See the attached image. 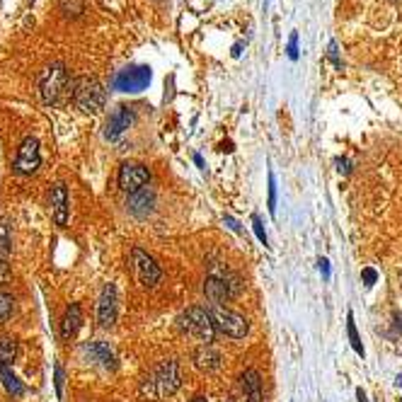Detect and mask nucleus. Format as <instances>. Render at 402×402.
Returning <instances> with one entry per match:
<instances>
[{
	"mask_svg": "<svg viewBox=\"0 0 402 402\" xmlns=\"http://www.w3.org/2000/svg\"><path fill=\"white\" fill-rule=\"evenodd\" d=\"M177 327L190 337L199 339L201 344H211L216 339V325L211 320L209 308L204 306H192L177 318Z\"/></svg>",
	"mask_w": 402,
	"mask_h": 402,
	"instance_id": "obj_4",
	"label": "nucleus"
},
{
	"mask_svg": "<svg viewBox=\"0 0 402 402\" xmlns=\"http://www.w3.org/2000/svg\"><path fill=\"white\" fill-rule=\"evenodd\" d=\"M12 249V240H10V225L5 218H0V259H8Z\"/></svg>",
	"mask_w": 402,
	"mask_h": 402,
	"instance_id": "obj_21",
	"label": "nucleus"
},
{
	"mask_svg": "<svg viewBox=\"0 0 402 402\" xmlns=\"http://www.w3.org/2000/svg\"><path fill=\"white\" fill-rule=\"evenodd\" d=\"M221 150H225V153H230V150H233V143H223V145H221Z\"/></svg>",
	"mask_w": 402,
	"mask_h": 402,
	"instance_id": "obj_36",
	"label": "nucleus"
},
{
	"mask_svg": "<svg viewBox=\"0 0 402 402\" xmlns=\"http://www.w3.org/2000/svg\"><path fill=\"white\" fill-rule=\"evenodd\" d=\"M240 291L242 282L233 272H213L204 282V296L211 303H216V306H221L225 301H233L235 296H240Z\"/></svg>",
	"mask_w": 402,
	"mask_h": 402,
	"instance_id": "obj_5",
	"label": "nucleus"
},
{
	"mask_svg": "<svg viewBox=\"0 0 402 402\" xmlns=\"http://www.w3.org/2000/svg\"><path fill=\"white\" fill-rule=\"evenodd\" d=\"M337 170H339V172H344V175H349L351 172V163L346 160V158H337Z\"/></svg>",
	"mask_w": 402,
	"mask_h": 402,
	"instance_id": "obj_31",
	"label": "nucleus"
},
{
	"mask_svg": "<svg viewBox=\"0 0 402 402\" xmlns=\"http://www.w3.org/2000/svg\"><path fill=\"white\" fill-rule=\"evenodd\" d=\"M97 322L105 330L114 327V322H117V286L114 284H107L102 289L100 301H97Z\"/></svg>",
	"mask_w": 402,
	"mask_h": 402,
	"instance_id": "obj_11",
	"label": "nucleus"
},
{
	"mask_svg": "<svg viewBox=\"0 0 402 402\" xmlns=\"http://www.w3.org/2000/svg\"><path fill=\"white\" fill-rule=\"evenodd\" d=\"M267 187H269V199H267V209L274 216L277 213V177H274V172H269V177H267Z\"/></svg>",
	"mask_w": 402,
	"mask_h": 402,
	"instance_id": "obj_24",
	"label": "nucleus"
},
{
	"mask_svg": "<svg viewBox=\"0 0 402 402\" xmlns=\"http://www.w3.org/2000/svg\"><path fill=\"white\" fill-rule=\"evenodd\" d=\"M0 383L5 386V391H8L12 398H22L24 395V386L22 381L17 378L15 373H12L10 366H5V364H0Z\"/></svg>",
	"mask_w": 402,
	"mask_h": 402,
	"instance_id": "obj_18",
	"label": "nucleus"
},
{
	"mask_svg": "<svg viewBox=\"0 0 402 402\" xmlns=\"http://www.w3.org/2000/svg\"><path fill=\"white\" fill-rule=\"evenodd\" d=\"M346 334H349L351 349H354L359 356H364V354H366V351H364V344H361V337H359V330H356L354 313H346Z\"/></svg>",
	"mask_w": 402,
	"mask_h": 402,
	"instance_id": "obj_19",
	"label": "nucleus"
},
{
	"mask_svg": "<svg viewBox=\"0 0 402 402\" xmlns=\"http://www.w3.org/2000/svg\"><path fill=\"white\" fill-rule=\"evenodd\" d=\"M15 313V298L5 291H0V325L10 320V315Z\"/></svg>",
	"mask_w": 402,
	"mask_h": 402,
	"instance_id": "obj_22",
	"label": "nucleus"
},
{
	"mask_svg": "<svg viewBox=\"0 0 402 402\" xmlns=\"http://www.w3.org/2000/svg\"><path fill=\"white\" fill-rule=\"evenodd\" d=\"M29 3H34V0H29Z\"/></svg>",
	"mask_w": 402,
	"mask_h": 402,
	"instance_id": "obj_37",
	"label": "nucleus"
},
{
	"mask_svg": "<svg viewBox=\"0 0 402 402\" xmlns=\"http://www.w3.org/2000/svg\"><path fill=\"white\" fill-rule=\"evenodd\" d=\"M10 282V264L8 259H0V289Z\"/></svg>",
	"mask_w": 402,
	"mask_h": 402,
	"instance_id": "obj_29",
	"label": "nucleus"
},
{
	"mask_svg": "<svg viewBox=\"0 0 402 402\" xmlns=\"http://www.w3.org/2000/svg\"><path fill=\"white\" fill-rule=\"evenodd\" d=\"M240 388L247 402H264V388H262V373L257 368H245L240 373Z\"/></svg>",
	"mask_w": 402,
	"mask_h": 402,
	"instance_id": "obj_15",
	"label": "nucleus"
},
{
	"mask_svg": "<svg viewBox=\"0 0 402 402\" xmlns=\"http://www.w3.org/2000/svg\"><path fill=\"white\" fill-rule=\"evenodd\" d=\"M190 402H209V400H206L204 395H194V398H192Z\"/></svg>",
	"mask_w": 402,
	"mask_h": 402,
	"instance_id": "obj_35",
	"label": "nucleus"
},
{
	"mask_svg": "<svg viewBox=\"0 0 402 402\" xmlns=\"http://www.w3.org/2000/svg\"><path fill=\"white\" fill-rule=\"evenodd\" d=\"M356 398H359V402H368V398H366V393L361 391V388H359L356 391Z\"/></svg>",
	"mask_w": 402,
	"mask_h": 402,
	"instance_id": "obj_34",
	"label": "nucleus"
},
{
	"mask_svg": "<svg viewBox=\"0 0 402 402\" xmlns=\"http://www.w3.org/2000/svg\"><path fill=\"white\" fill-rule=\"evenodd\" d=\"M330 58L339 66V58H337V44H334V41H330Z\"/></svg>",
	"mask_w": 402,
	"mask_h": 402,
	"instance_id": "obj_32",
	"label": "nucleus"
},
{
	"mask_svg": "<svg viewBox=\"0 0 402 402\" xmlns=\"http://www.w3.org/2000/svg\"><path fill=\"white\" fill-rule=\"evenodd\" d=\"M68 190L58 182L51 187V216L58 228H66V223H68Z\"/></svg>",
	"mask_w": 402,
	"mask_h": 402,
	"instance_id": "obj_14",
	"label": "nucleus"
},
{
	"mask_svg": "<svg viewBox=\"0 0 402 402\" xmlns=\"http://www.w3.org/2000/svg\"><path fill=\"white\" fill-rule=\"evenodd\" d=\"M361 279H364V286H366V289H371V286L378 282V272L371 269V267H366V269L361 272Z\"/></svg>",
	"mask_w": 402,
	"mask_h": 402,
	"instance_id": "obj_26",
	"label": "nucleus"
},
{
	"mask_svg": "<svg viewBox=\"0 0 402 402\" xmlns=\"http://www.w3.org/2000/svg\"><path fill=\"white\" fill-rule=\"evenodd\" d=\"M71 78L63 63H51L39 76V95L41 102L48 107H56L66 97H71Z\"/></svg>",
	"mask_w": 402,
	"mask_h": 402,
	"instance_id": "obj_3",
	"label": "nucleus"
},
{
	"mask_svg": "<svg viewBox=\"0 0 402 402\" xmlns=\"http://www.w3.org/2000/svg\"><path fill=\"white\" fill-rule=\"evenodd\" d=\"M117 185L121 192L126 194H138L150 185V170L141 165V163H124L119 168Z\"/></svg>",
	"mask_w": 402,
	"mask_h": 402,
	"instance_id": "obj_8",
	"label": "nucleus"
},
{
	"mask_svg": "<svg viewBox=\"0 0 402 402\" xmlns=\"http://www.w3.org/2000/svg\"><path fill=\"white\" fill-rule=\"evenodd\" d=\"M223 223H225V225H228V228H230V230H233V233H237V235H240V233H242L240 223H237V221H235V218H233V216H223Z\"/></svg>",
	"mask_w": 402,
	"mask_h": 402,
	"instance_id": "obj_30",
	"label": "nucleus"
},
{
	"mask_svg": "<svg viewBox=\"0 0 402 402\" xmlns=\"http://www.w3.org/2000/svg\"><path fill=\"white\" fill-rule=\"evenodd\" d=\"M206 308H209V313H211L216 332H221L230 339H242L249 332V322L245 315L235 313V310H230L225 306H216V303H209Z\"/></svg>",
	"mask_w": 402,
	"mask_h": 402,
	"instance_id": "obj_6",
	"label": "nucleus"
},
{
	"mask_svg": "<svg viewBox=\"0 0 402 402\" xmlns=\"http://www.w3.org/2000/svg\"><path fill=\"white\" fill-rule=\"evenodd\" d=\"M81 325H83L81 303H71V306L66 308V313H63V320H61V339H63V342L73 339L78 334V330H81Z\"/></svg>",
	"mask_w": 402,
	"mask_h": 402,
	"instance_id": "obj_16",
	"label": "nucleus"
},
{
	"mask_svg": "<svg viewBox=\"0 0 402 402\" xmlns=\"http://www.w3.org/2000/svg\"><path fill=\"white\" fill-rule=\"evenodd\" d=\"M131 264H133V272H136L138 282L143 286H158V282L163 279L160 264H158V262L141 247L131 249Z\"/></svg>",
	"mask_w": 402,
	"mask_h": 402,
	"instance_id": "obj_9",
	"label": "nucleus"
},
{
	"mask_svg": "<svg viewBox=\"0 0 402 402\" xmlns=\"http://www.w3.org/2000/svg\"><path fill=\"white\" fill-rule=\"evenodd\" d=\"M71 100L81 112L97 114L102 112V107L107 102V90L95 76H81L71 85Z\"/></svg>",
	"mask_w": 402,
	"mask_h": 402,
	"instance_id": "obj_2",
	"label": "nucleus"
},
{
	"mask_svg": "<svg viewBox=\"0 0 402 402\" xmlns=\"http://www.w3.org/2000/svg\"><path fill=\"white\" fill-rule=\"evenodd\" d=\"M252 230H254V235H257V240L262 242L264 247H269V237H267V230H264V223H262V218L257 216V213H252Z\"/></svg>",
	"mask_w": 402,
	"mask_h": 402,
	"instance_id": "obj_23",
	"label": "nucleus"
},
{
	"mask_svg": "<svg viewBox=\"0 0 402 402\" xmlns=\"http://www.w3.org/2000/svg\"><path fill=\"white\" fill-rule=\"evenodd\" d=\"M83 351L88 354L93 361H97L100 366L105 368H117V356H114V351L109 349L107 342H100V339H95V342H85L83 344Z\"/></svg>",
	"mask_w": 402,
	"mask_h": 402,
	"instance_id": "obj_17",
	"label": "nucleus"
},
{
	"mask_svg": "<svg viewBox=\"0 0 402 402\" xmlns=\"http://www.w3.org/2000/svg\"><path fill=\"white\" fill-rule=\"evenodd\" d=\"M180 386H182L180 364L175 361V359H168V361L158 364V366L150 371V376H145V381L141 383V398L160 402L177 393Z\"/></svg>",
	"mask_w": 402,
	"mask_h": 402,
	"instance_id": "obj_1",
	"label": "nucleus"
},
{
	"mask_svg": "<svg viewBox=\"0 0 402 402\" xmlns=\"http://www.w3.org/2000/svg\"><path fill=\"white\" fill-rule=\"evenodd\" d=\"M63 381H66L63 366H61V364H53V388H56V398L58 400L63 398Z\"/></svg>",
	"mask_w": 402,
	"mask_h": 402,
	"instance_id": "obj_25",
	"label": "nucleus"
},
{
	"mask_svg": "<svg viewBox=\"0 0 402 402\" xmlns=\"http://www.w3.org/2000/svg\"><path fill=\"white\" fill-rule=\"evenodd\" d=\"M41 165V150H39V141L34 136H27L17 148L15 163H12V170H15L20 177H32V175L39 170Z\"/></svg>",
	"mask_w": 402,
	"mask_h": 402,
	"instance_id": "obj_7",
	"label": "nucleus"
},
{
	"mask_svg": "<svg viewBox=\"0 0 402 402\" xmlns=\"http://www.w3.org/2000/svg\"><path fill=\"white\" fill-rule=\"evenodd\" d=\"M192 361L201 373H213V371L221 368L223 359H221V351L213 349L211 344H201L192 351Z\"/></svg>",
	"mask_w": 402,
	"mask_h": 402,
	"instance_id": "obj_13",
	"label": "nucleus"
},
{
	"mask_svg": "<svg viewBox=\"0 0 402 402\" xmlns=\"http://www.w3.org/2000/svg\"><path fill=\"white\" fill-rule=\"evenodd\" d=\"M17 356V342L12 337H0V364L10 366Z\"/></svg>",
	"mask_w": 402,
	"mask_h": 402,
	"instance_id": "obj_20",
	"label": "nucleus"
},
{
	"mask_svg": "<svg viewBox=\"0 0 402 402\" xmlns=\"http://www.w3.org/2000/svg\"><path fill=\"white\" fill-rule=\"evenodd\" d=\"M150 68L148 66H131V68H124L117 73L114 78V90L119 93H141V90L148 88L150 83Z\"/></svg>",
	"mask_w": 402,
	"mask_h": 402,
	"instance_id": "obj_10",
	"label": "nucleus"
},
{
	"mask_svg": "<svg viewBox=\"0 0 402 402\" xmlns=\"http://www.w3.org/2000/svg\"><path fill=\"white\" fill-rule=\"evenodd\" d=\"M318 269H320V274H322V279H325V282H330V277H332L330 259H327V257H320V259H318Z\"/></svg>",
	"mask_w": 402,
	"mask_h": 402,
	"instance_id": "obj_28",
	"label": "nucleus"
},
{
	"mask_svg": "<svg viewBox=\"0 0 402 402\" xmlns=\"http://www.w3.org/2000/svg\"><path fill=\"white\" fill-rule=\"evenodd\" d=\"M136 121V114H133L131 107H117L112 114H109L107 124H105V138L109 141H117L121 133H126Z\"/></svg>",
	"mask_w": 402,
	"mask_h": 402,
	"instance_id": "obj_12",
	"label": "nucleus"
},
{
	"mask_svg": "<svg viewBox=\"0 0 402 402\" xmlns=\"http://www.w3.org/2000/svg\"><path fill=\"white\" fill-rule=\"evenodd\" d=\"M286 53H289V58H291V61H296V58H298V32L291 34L289 46H286Z\"/></svg>",
	"mask_w": 402,
	"mask_h": 402,
	"instance_id": "obj_27",
	"label": "nucleus"
},
{
	"mask_svg": "<svg viewBox=\"0 0 402 402\" xmlns=\"http://www.w3.org/2000/svg\"><path fill=\"white\" fill-rule=\"evenodd\" d=\"M194 163H197V168H201V170H206V165H204V158H201L199 153H194Z\"/></svg>",
	"mask_w": 402,
	"mask_h": 402,
	"instance_id": "obj_33",
	"label": "nucleus"
}]
</instances>
